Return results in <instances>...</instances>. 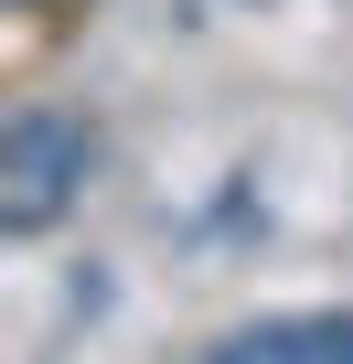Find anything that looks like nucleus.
Returning a JSON list of instances; mask_svg holds the SVG:
<instances>
[{"label":"nucleus","instance_id":"nucleus-1","mask_svg":"<svg viewBox=\"0 0 353 364\" xmlns=\"http://www.w3.org/2000/svg\"><path fill=\"white\" fill-rule=\"evenodd\" d=\"M86 171H97L86 118H65V107H11V118H0V225H11V236L65 225V204L86 193Z\"/></svg>","mask_w":353,"mask_h":364},{"label":"nucleus","instance_id":"nucleus-2","mask_svg":"<svg viewBox=\"0 0 353 364\" xmlns=\"http://www.w3.org/2000/svg\"><path fill=\"white\" fill-rule=\"evenodd\" d=\"M204 364H353V311H278V321H246V332H225Z\"/></svg>","mask_w":353,"mask_h":364},{"label":"nucleus","instance_id":"nucleus-3","mask_svg":"<svg viewBox=\"0 0 353 364\" xmlns=\"http://www.w3.org/2000/svg\"><path fill=\"white\" fill-rule=\"evenodd\" d=\"M11 11H33V22H54V11H75V0H11Z\"/></svg>","mask_w":353,"mask_h":364}]
</instances>
